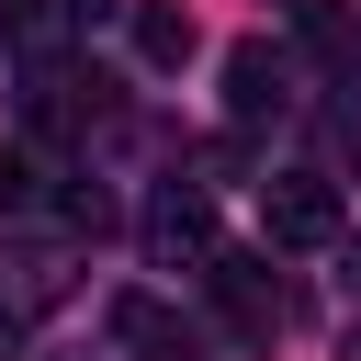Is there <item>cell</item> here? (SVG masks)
<instances>
[{
    "instance_id": "obj_10",
    "label": "cell",
    "mask_w": 361,
    "mask_h": 361,
    "mask_svg": "<svg viewBox=\"0 0 361 361\" xmlns=\"http://www.w3.org/2000/svg\"><path fill=\"white\" fill-rule=\"evenodd\" d=\"M56 11H68V23H102V11H113V0H56Z\"/></svg>"
},
{
    "instance_id": "obj_7",
    "label": "cell",
    "mask_w": 361,
    "mask_h": 361,
    "mask_svg": "<svg viewBox=\"0 0 361 361\" xmlns=\"http://www.w3.org/2000/svg\"><path fill=\"white\" fill-rule=\"evenodd\" d=\"M293 23H305V45H316L327 68L361 56V11H350V0H293Z\"/></svg>"
},
{
    "instance_id": "obj_8",
    "label": "cell",
    "mask_w": 361,
    "mask_h": 361,
    "mask_svg": "<svg viewBox=\"0 0 361 361\" xmlns=\"http://www.w3.org/2000/svg\"><path fill=\"white\" fill-rule=\"evenodd\" d=\"M56 23H68V11H56V0H0V34H11V45H45V34H56Z\"/></svg>"
},
{
    "instance_id": "obj_9",
    "label": "cell",
    "mask_w": 361,
    "mask_h": 361,
    "mask_svg": "<svg viewBox=\"0 0 361 361\" xmlns=\"http://www.w3.org/2000/svg\"><path fill=\"white\" fill-rule=\"evenodd\" d=\"M23 203H34V147L0 135V214H23Z\"/></svg>"
},
{
    "instance_id": "obj_4",
    "label": "cell",
    "mask_w": 361,
    "mask_h": 361,
    "mask_svg": "<svg viewBox=\"0 0 361 361\" xmlns=\"http://www.w3.org/2000/svg\"><path fill=\"white\" fill-rule=\"evenodd\" d=\"M147 248L158 259H214V214H203V192H158V214H147Z\"/></svg>"
},
{
    "instance_id": "obj_3",
    "label": "cell",
    "mask_w": 361,
    "mask_h": 361,
    "mask_svg": "<svg viewBox=\"0 0 361 361\" xmlns=\"http://www.w3.org/2000/svg\"><path fill=\"white\" fill-rule=\"evenodd\" d=\"M271 237H282V248H338V237H350V226H338V192H327L316 169H282V180H271Z\"/></svg>"
},
{
    "instance_id": "obj_11",
    "label": "cell",
    "mask_w": 361,
    "mask_h": 361,
    "mask_svg": "<svg viewBox=\"0 0 361 361\" xmlns=\"http://www.w3.org/2000/svg\"><path fill=\"white\" fill-rule=\"evenodd\" d=\"M338 361H361V316H350V327H338Z\"/></svg>"
},
{
    "instance_id": "obj_1",
    "label": "cell",
    "mask_w": 361,
    "mask_h": 361,
    "mask_svg": "<svg viewBox=\"0 0 361 361\" xmlns=\"http://www.w3.org/2000/svg\"><path fill=\"white\" fill-rule=\"evenodd\" d=\"M203 293L226 305V327H237L248 350H271V338H282V293H271V271H259L248 248H214V259H203Z\"/></svg>"
},
{
    "instance_id": "obj_2",
    "label": "cell",
    "mask_w": 361,
    "mask_h": 361,
    "mask_svg": "<svg viewBox=\"0 0 361 361\" xmlns=\"http://www.w3.org/2000/svg\"><path fill=\"white\" fill-rule=\"evenodd\" d=\"M113 338H124L135 361H214V338H203L180 305H158V293H113Z\"/></svg>"
},
{
    "instance_id": "obj_6",
    "label": "cell",
    "mask_w": 361,
    "mask_h": 361,
    "mask_svg": "<svg viewBox=\"0 0 361 361\" xmlns=\"http://www.w3.org/2000/svg\"><path fill=\"white\" fill-rule=\"evenodd\" d=\"M135 56H147V68H180V56H192V11H180V0H135Z\"/></svg>"
},
{
    "instance_id": "obj_12",
    "label": "cell",
    "mask_w": 361,
    "mask_h": 361,
    "mask_svg": "<svg viewBox=\"0 0 361 361\" xmlns=\"http://www.w3.org/2000/svg\"><path fill=\"white\" fill-rule=\"evenodd\" d=\"M338 259H350V282H361V237H338Z\"/></svg>"
},
{
    "instance_id": "obj_5",
    "label": "cell",
    "mask_w": 361,
    "mask_h": 361,
    "mask_svg": "<svg viewBox=\"0 0 361 361\" xmlns=\"http://www.w3.org/2000/svg\"><path fill=\"white\" fill-rule=\"evenodd\" d=\"M226 102H237V124L282 113V102H293V90H282V56H271V45H237V56H226Z\"/></svg>"
}]
</instances>
